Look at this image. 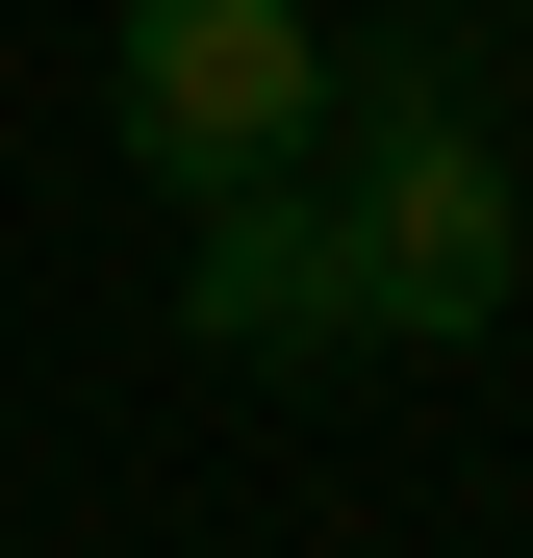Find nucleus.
Instances as JSON below:
<instances>
[{
  "label": "nucleus",
  "instance_id": "nucleus-3",
  "mask_svg": "<svg viewBox=\"0 0 533 558\" xmlns=\"http://www.w3.org/2000/svg\"><path fill=\"white\" fill-rule=\"evenodd\" d=\"M178 330H204L229 381H330V355H381L330 153H305V178H229V204H178Z\"/></svg>",
  "mask_w": 533,
  "mask_h": 558
},
{
  "label": "nucleus",
  "instance_id": "nucleus-2",
  "mask_svg": "<svg viewBox=\"0 0 533 558\" xmlns=\"http://www.w3.org/2000/svg\"><path fill=\"white\" fill-rule=\"evenodd\" d=\"M102 102H128V178H153V204H229V178H305L330 153V26H305V0H128Z\"/></svg>",
  "mask_w": 533,
  "mask_h": 558
},
{
  "label": "nucleus",
  "instance_id": "nucleus-1",
  "mask_svg": "<svg viewBox=\"0 0 533 558\" xmlns=\"http://www.w3.org/2000/svg\"><path fill=\"white\" fill-rule=\"evenodd\" d=\"M330 204H355V305H381V355H483L508 330V279H533V178L508 128L458 102V51L381 26V51H330Z\"/></svg>",
  "mask_w": 533,
  "mask_h": 558
}]
</instances>
